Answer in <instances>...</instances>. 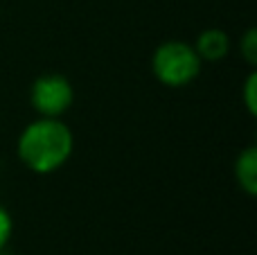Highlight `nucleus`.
I'll return each instance as SVG.
<instances>
[{"mask_svg": "<svg viewBox=\"0 0 257 255\" xmlns=\"http://www.w3.org/2000/svg\"><path fill=\"white\" fill-rule=\"evenodd\" d=\"M235 181L248 197L257 194V147L250 145L235 161Z\"/></svg>", "mask_w": 257, "mask_h": 255, "instance_id": "obj_5", "label": "nucleus"}, {"mask_svg": "<svg viewBox=\"0 0 257 255\" xmlns=\"http://www.w3.org/2000/svg\"><path fill=\"white\" fill-rule=\"evenodd\" d=\"M0 255H5V253H3V251H0Z\"/></svg>", "mask_w": 257, "mask_h": 255, "instance_id": "obj_9", "label": "nucleus"}, {"mask_svg": "<svg viewBox=\"0 0 257 255\" xmlns=\"http://www.w3.org/2000/svg\"><path fill=\"white\" fill-rule=\"evenodd\" d=\"M239 50H241V54H244L248 66H257V30L255 27L246 30V34L241 36Z\"/></svg>", "mask_w": 257, "mask_h": 255, "instance_id": "obj_6", "label": "nucleus"}, {"mask_svg": "<svg viewBox=\"0 0 257 255\" xmlns=\"http://www.w3.org/2000/svg\"><path fill=\"white\" fill-rule=\"evenodd\" d=\"M194 50L199 54L201 61H221L230 54V36L223 30H217V27H210V30H203L199 36H196Z\"/></svg>", "mask_w": 257, "mask_h": 255, "instance_id": "obj_4", "label": "nucleus"}, {"mask_svg": "<svg viewBox=\"0 0 257 255\" xmlns=\"http://www.w3.org/2000/svg\"><path fill=\"white\" fill-rule=\"evenodd\" d=\"M30 102L39 117H61L75 102V88L63 75H41L32 84Z\"/></svg>", "mask_w": 257, "mask_h": 255, "instance_id": "obj_3", "label": "nucleus"}, {"mask_svg": "<svg viewBox=\"0 0 257 255\" xmlns=\"http://www.w3.org/2000/svg\"><path fill=\"white\" fill-rule=\"evenodd\" d=\"M203 61L199 59L194 45L185 41H165L156 48L151 57V70L160 84L169 88L187 86L199 77Z\"/></svg>", "mask_w": 257, "mask_h": 255, "instance_id": "obj_2", "label": "nucleus"}, {"mask_svg": "<svg viewBox=\"0 0 257 255\" xmlns=\"http://www.w3.org/2000/svg\"><path fill=\"white\" fill-rule=\"evenodd\" d=\"M244 106L250 115H257V72H250L244 84Z\"/></svg>", "mask_w": 257, "mask_h": 255, "instance_id": "obj_7", "label": "nucleus"}, {"mask_svg": "<svg viewBox=\"0 0 257 255\" xmlns=\"http://www.w3.org/2000/svg\"><path fill=\"white\" fill-rule=\"evenodd\" d=\"M12 233H14V221H12V215L0 206V251H5V246L9 244L12 239Z\"/></svg>", "mask_w": 257, "mask_h": 255, "instance_id": "obj_8", "label": "nucleus"}, {"mask_svg": "<svg viewBox=\"0 0 257 255\" xmlns=\"http://www.w3.org/2000/svg\"><path fill=\"white\" fill-rule=\"evenodd\" d=\"M75 136L61 117H36L18 136L21 163L34 174H52L72 156Z\"/></svg>", "mask_w": 257, "mask_h": 255, "instance_id": "obj_1", "label": "nucleus"}]
</instances>
